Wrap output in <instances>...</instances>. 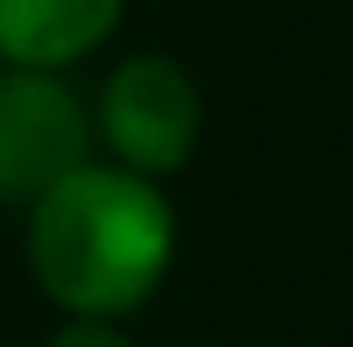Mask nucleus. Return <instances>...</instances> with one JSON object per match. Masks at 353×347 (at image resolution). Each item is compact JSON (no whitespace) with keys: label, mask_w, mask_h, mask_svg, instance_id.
I'll return each instance as SVG.
<instances>
[{"label":"nucleus","mask_w":353,"mask_h":347,"mask_svg":"<svg viewBox=\"0 0 353 347\" xmlns=\"http://www.w3.org/2000/svg\"><path fill=\"white\" fill-rule=\"evenodd\" d=\"M174 205L155 180L87 161L25 205V267L62 317L124 323L174 267Z\"/></svg>","instance_id":"1"},{"label":"nucleus","mask_w":353,"mask_h":347,"mask_svg":"<svg viewBox=\"0 0 353 347\" xmlns=\"http://www.w3.org/2000/svg\"><path fill=\"white\" fill-rule=\"evenodd\" d=\"M199 124H205V106H199L192 75L155 50L124 56L105 75L99 112H93V137L112 149V168L143 174V180L180 174L199 149Z\"/></svg>","instance_id":"2"},{"label":"nucleus","mask_w":353,"mask_h":347,"mask_svg":"<svg viewBox=\"0 0 353 347\" xmlns=\"http://www.w3.org/2000/svg\"><path fill=\"white\" fill-rule=\"evenodd\" d=\"M93 161V112L62 75H0V199L31 205Z\"/></svg>","instance_id":"3"},{"label":"nucleus","mask_w":353,"mask_h":347,"mask_svg":"<svg viewBox=\"0 0 353 347\" xmlns=\"http://www.w3.org/2000/svg\"><path fill=\"white\" fill-rule=\"evenodd\" d=\"M124 19V0H0V62L62 75L93 56Z\"/></svg>","instance_id":"4"},{"label":"nucleus","mask_w":353,"mask_h":347,"mask_svg":"<svg viewBox=\"0 0 353 347\" xmlns=\"http://www.w3.org/2000/svg\"><path fill=\"white\" fill-rule=\"evenodd\" d=\"M43 347H137L124 335V323H99V317H62V329Z\"/></svg>","instance_id":"5"}]
</instances>
